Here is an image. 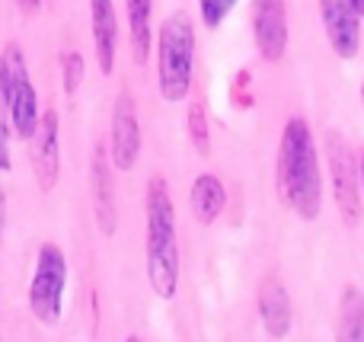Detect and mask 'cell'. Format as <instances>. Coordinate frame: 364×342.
<instances>
[{
	"instance_id": "7c38bea8",
	"label": "cell",
	"mask_w": 364,
	"mask_h": 342,
	"mask_svg": "<svg viewBox=\"0 0 364 342\" xmlns=\"http://www.w3.org/2000/svg\"><path fill=\"white\" fill-rule=\"evenodd\" d=\"M93 6V42L100 55L102 74H112L115 68V42H119V26H115V6L112 0H90Z\"/></svg>"
},
{
	"instance_id": "ffe728a7",
	"label": "cell",
	"mask_w": 364,
	"mask_h": 342,
	"mask_svg": "<svg viewBox=\"0 0 364 342\" xmlns=\"http://www.w3.org/2000/svg\"><path fill=\"white\" fill-rule=\"evenodd\" d=\"M6 102H4V90H0V170L10 166V151H6Z\"/></svg>"
},
{
	"instance_id": "d6986e66",
	"label": "cell",
	"mask_w": 364,
	"mask_h": 342,
	"mask_svg": "<svg viewBox=\"0 0 364 342\" xmlns=\"http://www.w3.org/2000/svg\"><path fill=\"white\" fill-rule=\"evenodd\" d=\"M233 4H237V0H201V16H205V23L214 29V26L227 16V10H230Z\"/></svg>"
},
{
	"instance_id": "7402d4cb",
	"label": "cell",
	"mask_w": 364,
	"mask_h": 342,
	"mask_svg": "<svg viewBox=\"0 0 364 342\" xmlns=\"http://www.w3.org/2000/svg\"><path fill=\"white\" fill-rule=\"evenodd\" d=\"M0 230H4V196H0Z\"/></svg>"
},
{
	"instance_id": "2e32d148",
	"label": "cell",
	"mask_w": 364,
	"mask_h": 342,
	"mask_svg": "<svg viewBox=\"0 0 364 342\" xmlns=\"http://www.w3.org/2000/svg\"><path fill=\"white\" fill-rule=\"evenodd\" d=\"M342 324H339V336L364 342V298L355 285L346 288V298H342V311H339Z\"/></svg>"
},
{
	"instance_id": "7a4b0ae2",
	"label": "cell",
	"mask_w": 364,
	"mask_h": 342,
	"mask_svg": "<svg viewBox=\"0 0 364 342\" xmlns=\"http://www.w3.org/2000/svg\"><path fill=\"white\" fill-rule=\"evenodd\" d=\"M147 275L160 298H173L179 282L176 215L166 179L154 176L147 189Z\"/></svg>"
},
{
	"instance_id": "8fae6325",
	"label": "cell",
	"mask_w": 364,
	"mask_h": 342,
	"mask_svg": "<svg viewBox=\"0 0 364 342\" xmlns=\"http://www.w3.org/2000/svg\"><path fill=\"white\" fill-rule=\"evenodd\" d=\"M90 179H93V208H96V221H100L102 234H112V230H115V192H112V173H109L106 151H102V147H96V151H93Z\"/></svg>"
},
{
	"instance_id": "4fadbf2b",
	"label": "cell",
	"mask_w": 364,
	"mask_h": 342,
	"mask_svg": "<svg viewBox=\"0 0 364 342\" xmlns=\"http://www.w3.org/2000/svg\"><path fill=\"white\" fill-rule=\"evenodd\" d=\"M259 314L272 336H284L291 330V301L278 279H265L259 288Z\"/></svg>"
},
{
	"instance_id": "5b68a950",
	"label": "cell",
	"mask_w": 364,
	"mask_h": 342,
	"mask_svg": "<svg viewBox=\"0 0 364 342\" xmlns=\"http://www.w3.org/2000/svg\"><path fill=\"white\" fill-rule=\"evenodd\" d=\"M64 275H68V262H64L61 250L55 243L38 250V269H36V279H32L29 301L42 324H58V317H61Z\"/></svg>"
},
{
	"instance_id": "44dd1931",
	"label": "cell",
	"mask_w": 364,
	"mask_h": 342,
	"mask_svg": "<svg viewBox=\"0 0 364 342\" xmlns=\"http://www.w3.org/2000/svg\"><path fill=\"white\" fill-rule=\"evenodd\" d=\"M352 6L358 10V16H364V0H352Z\"/></svg>"
},
{
	"instance_id": "3957f363",
	"label": "cell",
	"mask_w": 364,
	"mask_h": 342,
	"mask_svg": "<svg viewBox=\"0 0 364 342\" xmlns=\"http://www.w3.org/2000/svg\"><path fill=\"white\" fill-rule=\"evenodd\" d=\"M192 58H195V36L188 19L176 13L160 29V93L164 100L179 102L186 100L192 83Z\"/></svg>"
},
{
	"instance_id": "6da1fadb",
	"label": "cell",
	"mask_w": 364,
	"mask_h": 342,
	"mask_svg": "<svg viewBox=\"0 0 364 342\" xmlns=\"http://www.w3.org/2000/svg\"><path fill=\"white\" fill-rule=\"evenodd\" d=\"M278 196L304 221L320 218V205H323L320 164H316V147L304 119H291L282 132V147H278Z\"/></svg>"
},
{
	"instance_id": "9c48e42d",
	"label": "cell",
	"mask_w": 364,
	"mask_h": 342,
	"mask_svg": "<svg viewBox=\"0 0 364 342\" xmlns=\"http://www.w3.org/2000/svg\"><path fill=\"white\" fill-rule=\"evenodd\" d=\"M323 23L339 58H352L358 51V10L352 0H323Z\"/></svg>"
},
{
	"instance_id": "5bb4252c",
	"label": "cell",
	"mask_w": 364,
	"mask_h": 342,
	"mask_svg": "<svg viewBox=\"0 0 364 342\" xmlns=\"http://www.w3.org/2000/svg\"><path fill=\"white\" fill-rule=\"evenodd\" d=\"M224 186H220L218 176H211V173H205V176L195 179L192 186V215L198 224H214L220 218V211H224Z\"/></svg>"
},
{
	"instance_id": "30bf717a",
	"label": "cell",
	"mask_w": 364,
	"mask_h": 342,
	"mask_svg": "<svg viewBox=\"0 0 364 342\" xmlns=\"http://www.w3.org/2000/svg\"><path fill=\"white\" fill-rule=\"evenodd\" d=\"M32 166H36V179L42 189H51L58 183V115L45 112L42 122L32 132Z\"/></svg>"
},
{
	"instance_id": "ac0fdd59",
	"label": "cell",
	"mask_w": 364,
	"mask_h": 342,
	"mask_svg": "<svg viewBox=\"0 0 364 342\" xmlns=\"http://www.w3.org/2000/svg\"><path fill=\"white\" fill-rule=\"evenodd\" d=\"M80 83H83V58L77 55V51H70V55L64 58V90L77 93Z\"/></svg>"
},
{
	"instance_id": "603a6c76",
	"label": "cell",
	"mask_w": 364,
	"mask_h": 342,
	"mask_svg": "<svg viewBox=\"0 0 364 342\" xmlns=\"http://www.w3.org/2000/svg\"><path fill=\"white\" fill-rule=\"evenodd\" d=\"M361 176H364V154H361Z\"/></svg>"
},
{
	"instance_id": "e0dca14e",
	"label": "cell",
	"mask_w": 364,
	"mask_h": 342,
	"mask_svg": "<svg viewBox=\"0 0 364 342\" xmlns=\"http://www.w3.org/2000/svg\"><path fill=\"white\" fill-rule=\"evenodd\" d=\"M188 138H192V144H195L198 154L211 151V144H208V122H205V109H201V102H195V106L188 109Z\"/></svg>"
},
{
	"instance_id": "8992f818",
	"label": "cell",
	"mask_w": 364,
	"mask_h": 342,
	"mask_svg": "<svg viewBox=\"0 0 364 342\" xmlns=\"http://www.w3.org/2000/svg\"><path fill=\"white\" fill-rule=\"evenodd\" d=\"M326 160H329V176H333V196L339 205L346 224H358L361 218V196L358 183H355V157L352 147L342 134H329L326 138Z\"/></svg>"
},
{
	"instance_id": "9a60e30c",
	"label": "cell",
	"mask_w": 364,
	"mask_h": 342,
	"mask_svg": "<svg viewBox=\"0 0 364 342\" xmlns=\"http://www.w3.org/2000/svg\"><path fill=\"white\" fill-rule=\"evenodd\" d=\"M128 26H132V51L141 64L151 48V0H128Z\"/></svg>"
},
{
	"instance_id": "ba28073f",
	"label": "cell",
	"mask_w": 364,
	"mask_h": 342,
	"mask_svg": "<svg viewBox=\"0 0 364 342\" xmlns=\"http://www.w3.org/2000/svg\"><path fill=\"white\" fill-rule=\"evenodd\" d=\"M141 151V128L138 115H134V102L128 93L115 100V115H112V160L119 170H132Z\"/></svg>"
},
{
	"instance_id": "52a82bcc",
	"label": "cell",
	"mask_w": 364,
	"mask_h": 342,
	"mask_svg": "<svg viewBox=\"0 0 364 342\" xmlns=\"http://www.w3.org/2000/svg\"><path fill=\"white\" fill-rule=\"evenodd\" d=\"M252 32H256L259 55L265 61H282L284 48H288L284 0H256V6H252Z\"/></svg>"
},
{
	"instance_id": "277c9868",
	"label": "cell",
	"mask_w": 364,
	"mask_h": 342,
	"mask_svg": "<svg viewBox=\"0 0 364 342\" xmlns=\"http://www.w3.org/2000/svg\"><path fill=\"white\" fill-rule=\"evenodd\" d=\"M0 90H4L6 112H10L16 132L23 138H32V132L38 125V102H36V90L29 83L23 51L16 45H6L4 58H0Z\"/></svg>"
}]
</instances>
